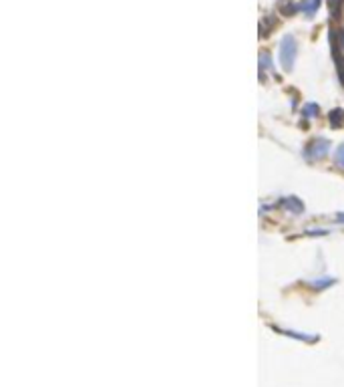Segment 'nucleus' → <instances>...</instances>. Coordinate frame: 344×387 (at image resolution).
I'll list each match as a JSON object with an SVG mask.
<instances>
[{
	"label": "nucleus",
	"mask_w": 344,
	"mask_h": 387,
	"mask_svg": "<svg viewBox=\"0 0 344 387\" xmlns=\"http://www.w3.org/2000/svg\"><path fill=\"white\" fill-rule=\"evenodd\" d=\"M298 57V42L292 34H286L280 42V63L284 67V71H292L294 63H296Z\"/></svg>",
	"instance_id": "nucleus-1"
},
{
	"label": "nucleus",
	"mask_w": 344,
	"mask_h": 387,
	"mask_svg": "<svg viewBox=\"0 0 344 387\" xmlns=\"http://www.w3.org/2000/svg\"><path fill=\"white\" fill-rule=\"evenodd\" d=\"M328 152H330V141L318 137V139H314V141L308 145V148L304 150V158H308V160H320V158H324Z\"/></svg>",
	"instance_id": "nucleus-2"
},
{
	"label": "nucleus",
	"mask_w": 344,
	"mask_h": 387,
	"mask_svg": "<svg viewBox=\"0 0 344 387\" xmlns=\"http://www.w3.org/2000/svg\"><path fill=\"white\" fill-rule=\"evenodd\" d=\"M282 206L284 208H288V212H292V214H296V216H300L302 212H304V204L296 198V196H290V198H284L282 200Z\"/></svg>",
	"instance_id": "nucleus-3"
},
{
	"label": "nucleus",
	"mask_w": 344,
	"mask_h": 387,
	"mask_svg": "<svg viewBox=\"0 0 344 387\" xmlns=\"http://www.w3.org/2000/svg\"><path fill=\"white\" fill-rule=\"evenodd\" d=\"M298 10H300V4L292 2V0H282V2H280V12L284 16H292V14H296Z\"/></svg>",
	"instance_id": "nucleus-4"
},
{
	"label": "nucleus",
	"mask_w": 344,
	"mask_h": 387,
	"mask_svg": "<svg viewBox=\"0 0 344 387\" xmlns=\"http://www.w3.org/2000/svg\"><path fill=\"white\" fill-rule=\"evenodd\" d=\"M320 4H322V0H306V2L302 4V10L308 18H312L316 14V10L320 8Z\"/></svg>",
	"instance_id": "nucleus-5"
},
{
	"label": "nucleus",
	"mask_w": 344,
	"mask_h": 387,
	"mask_svg": "<svg viewBox=\"0 0 344 387\" xmlns=\"http://www.w3.org/2000/svg\"><path fill=\"white\" fill-rule=\"evenodd\" d=\"M328 119H330V125L332 127H338V125L344 123V111L342 109H334V111H330Z\"/></svg>",
	"instance_id": "nucleus-6"
},
{
	"label": "nucleus",
	"mask_w": 344,
	"mask_h": 387,
	"mask_svg": "<svg viewBox=\"0 0 344 387\" xmlns=\"http://www.w3.org/2000/svg\"><path fill=\"white\" fill-rule=\"evenodd\" d=\"M320 113V109H318V105L316 103H308V105H304V115H308V117H316Z\"/></svg>",
	"instance_id": "nucleus-7"
},
{
	"label": "nucleus",
	"mask_w": 344,
	"mask_h": 387,
	"mask_svg": "<svg viewBox=\"0 0 344 387\" xmlns=\"http://www.w3.org/2000/svg\"><path fill=\"white\" fill-rule=\"evenodd\" d=\"M334 158H336V164H338L340 168H344V143H342V145H338V150H336Z\"/></svg>",
	"instance_id": "nucleus-8"
},
{
	"label": "nucleus",
	"mask_w": 344,
	"mask_h": 387,
	"mask_svg": "<svg viewBox=\"0 0 344 387\" xmlns=\"http://www.w3.org/2000/svg\"><path fill=\"white\" fill-rule=\"evenodd\" d=\"M272 65H270V55L268 53H262L260 55V69L264 71V69H270Z\"/></svg>",
	"instance_id": "nucleus-9"
},
{
	"label": "nucleus",
	"mask_w": 344,
	"mask_h": 387,
	"mask_svg": "<svg viewBox=\"0 0 344 387\" xmlns=\"http://www.w3.org/2000/svg\"><path fill=\"white\" fill-rule=\"evenodd\" d=\"M336 69H338V77H340V81H342V85H344V59L342 57H338L336 59Z\"/></svg>",
	"instance_id": "nucleus-10"
},
{
	"label": "nucleus",
	"mask_w": 344,
	"mask_h": 387,
	"mask_svg": "<svg viewBox=\"0 0 344 387\" xmlns=\"http://www.w3.org/2000/svg\"><path fill=\"white\" fill-rule=\"evenodd\" d=\"M334 218H336V220H338V222H344V212H340V214H336V216H334Z\"/></svg>",
	"instance_id": "nucleus-11"
},
{
	"label": "nucleus",
	"mask_w": 344,
	"mask_h": 387,
	"mask_svg": "<svg viewBox=\"0 0 344 387\" xmlns=\"http://www.w3.org/2000/svg\"><path fill=\"white\" fill-rule=\"evenodd\" d=\"M330 4H332V6H334V4H336V0H330Z\"/></svg>",
	"instance_id": "nucleus-12"
}]
</instances>
